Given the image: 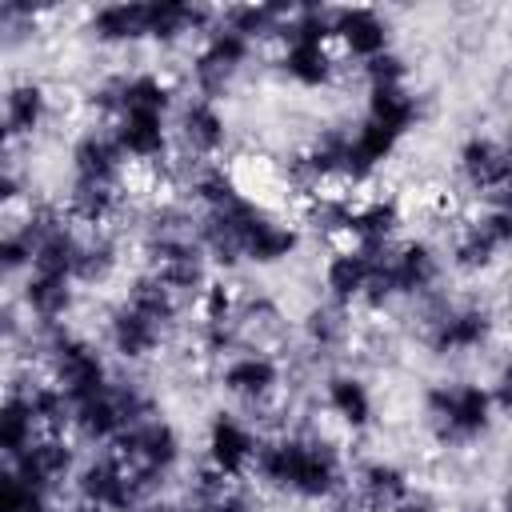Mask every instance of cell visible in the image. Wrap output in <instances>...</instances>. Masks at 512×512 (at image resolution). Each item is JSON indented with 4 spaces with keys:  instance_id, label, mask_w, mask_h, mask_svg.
Wrapping results in <instances>:
<instances>
[{
    "instance_id": "obj_27",
    "label": "cell",
    "mask_w": 512,
    "mask_h": 512,
    "mask_svg": "<svg viewBox=\"0 0 512 512\" xmlns=\"http://www.w3.org/2000/svg\"><path fill=\"white\" fill-rule=\"evenodd\" d=\"M0 120L8 124V132L20 136H36L48 120H52V96L40 80H16L0 92Z\"/></svg>"
},
{
    "instance_id": "obj_47",
    "label": "cell",
    "mask_w": 512,
    "mask_h": 512,
    "mask_svg": "<svg viewBox=\"0 0 512 512\" xmlns=\"http://www.w3.org/2000/svg\"><path fill=\"white\" fill-rule=\"evenodd\" d=\"M464 512H484V504H468V508H464Z\"/></svg>"
},
{
    "instance_id": "obj_15",
    "label": "cell",
    "mask_w": 512,
    "mask_h": 512,
    "mask_svg": "<svg viewBox=\"0 0 512 512\" xmlns=\"http://www.w3.org/2000/svg\"><path fill=\"white\" fill-rule=\"evenodd\" d=\"M72 492H76V504H88L100 512H136L148 500V492L136 484V476L112 452L76 464Z\"/></svg>"
},
{
    "instance_id": "obj_10",
    "label": "cell",
    "mask_w": 512,
    "mask_h": 512,
    "mask_svg": "<svg viewBox=\"0 0 512 512\" xmlns=\"http://www.w3.org/2000/svg\"><path fill=\"white\" fill-rule=\"evenodd\" d=\"M252 52H256V44H248L240 32H232L228 24L216 20V24L200 36V44H196V52H192V64H188V76H192L196 96L220 100V96L244 76Z\"/></svg>"
},
{
    "instance_id": "obj_3",
    "label": "cell",
    "mask_w": 512,
    "mask_h": 512,
    "mask_svg": "<svg viewBox=\"0 0 512 512\" xmlns=\"http://www.w3.org/2000/svg\"><path fill=\"white\" fill-rule=\"evenodd\" d=\"M176 324H180V300L156 276L140 272L128 284L124 300L108 312L104 340L120 360L140 364L164 348V340L176 332Z\"/></svg>"
},
{
    "instance_id": "obj_9",
    "label": "cell",
    "mask_w": 512,
    "mask_h": 512,
    "mask_svg": "<svg viewBox=\"0 0 512 512\" xmlns=\"http://www.w3.org/2000/svg\"><path fill=\"white\" fill-rule=\"evenodd\" d=\"M508 244H512V212H508V204H488L452 224L448 264L464 276H484L504 260Z\"/></svg>"
},
{
    "instance_id": "obj_48",
    "label": "cell",
    "mask_w": 512,
    "mask_h": 512,
    "mask_svg": "<svg viewBox=\"0 0 512 512\" xmlns=\"http://www.w3.org/2000/svg\"><path fill=\"white\" fill-rule=\"evenodd\" d=\"M136 512H148V508H136Z\"/></svg>"
},
{
    "instance_id": "obj_33",
    "label": "cell",
    "mask_w": 512,
    "mask_h": 512,
    "mask_svg": "<svg viewBox=\"0 0 512 512\" xmlns=\"http://www.w3.org/2000/svg\"><path fill=\"white\" fill-rule=\"evenodd\" d=\"M24 396L32 404V416L44 436H64L72 428V400L52 384V380H32L24 384Z\"/></svg>"
},
{
    "instance_id": "obj_39",
    "label": "cell",
    "mask_w": 512,
    "mask_h": 512,
    "mask_svg": "<svg viewBox=\"0 0 512 512\" xmlns=\"http://www.w3.org/2000/svg\"><path fill=\"white\" fill-rule=\"evenodd\" d=\"M208 512H260V500L252 496V488H244V484L236 480V484H228V488L208 504Z\"/></svg>"
},
{
    "instance_id": "obj_44",
    "label": "cell",
    "mask_w": 512,
    "mask_h": 512,
    "mask_svg": "<svg viewBox=\"0 0 512 512\" xmlns=\"http://www.w3.org/2000/svg\"><path fill=\"white\" fill-rule=\"evenodd\" d=\"M168 512H208V504H196V500H188V496H184V500H180L176 508H168Z\"/></svg>"
},
{
    "instance_id": "obj_46",
    "label": "cell",
    "mask_w": 512,
    "mask_h": 512,
    "mask_svg": "<svg viewBox=\"0 0 512 512\" xmlns=\"http://www.w3.org/2000/svg\"><path fill=\"white\" fill-rule=\"evenodd\" d=\"M72 512H100V508H88V504H76Z\"/></svg>"
},
{
    "instance_id": "obj_26",
    "label": "cell",
    "mask_w": 512,
    "mask_h": 512,
    "mask_svg": "<svg viewBox=\"0 0 512 512\" xmlns=\"http://www.w3.org/2000/svg\"><path fill=\"white\" fill-rule=\"evenodd\" d=\"M412 488V476H408V468L404 464H396V460H364L360 468H356V476H352V500H356V508L360 512H388L404 492Z\"/></svg>"
},
{
    "instance_id": "obj_11",
    "label": "cell",
    "mask_w": 512,
    "mask_h": 512,
    "mask_svg": "<svg viewBox=\"0 0 512 512\" xmlns=\"http://www.w3.org/2000/svg\"><path fill=\"white\" fill-rule=\"evenodd\" d=\"M496 336V316L484 304H436L424 320V348L432 356L484 352Z\"/></svg>"
},
{
    "instance_id": "obj_24",
    "label": "cell",
    "mask_w": 512,
    "mask_h": 512,
    "mask_svg": "<svg viewBox=\"0 0 512 512\" xmlns=\"http://www.w3.org/2000/svg\"><path fill=\"white\" fill-rule=\"evenodd\" d=\"M216 24V12L188 0H144V32L152 44H180L192 36H204Z\"/></svg>"
},
{
    "instance_id": "obj_22",
    "label": "cell",
    "mask_w": 512,
    "mask_h": 512,
    "mask_svg": "<svg viewBox=\"0 0 512 512\" xmlns=\"http://www.w3.org/2000/svg\"><path fill=\"white\" fill-rule=\"evenodd\" d=\"M320 396H324V412L340 428H348V432H368L372 428L376 396H372V384L360 372H348V368L328 372L324 384H320Z\"/></svg>"
},
{
    "instance_id": "obj_12",
    "label": "cell",
    "mask_w": 512,
    "mask_h": 512,
    "mask_svg": "<svg viewBox=\"0 0 512 512\" xmlns=\"http://www.w3.org/2000/svg\"><path fill=\"white\" fill-rule=\"evenodd\" d=\"M220 388L252 416L268 412L284 388V364L268 348H240L220 364Z\"/></svg>"
},
{
    "instance_id": "obj_25",
    "label": "cell",
    "mask_w": 512,
    "mask_h": 512,
    "mask_svg": "<svg viewBox=\"0 0 512 512\" xmlns=\"http://www.w3.org/2000/svg\"><path fill=\"white\" fill-rule=\"evenodd\" d=\"M20 304L24 312L48 332V328H64V320L72 316L76 308V284L68 276H56V272H36L28 268L24 284H20Z\"/></svg>"
},
{
    "instance_id": "obj_35",
    "label": "cell",
    "mask_w": 512,
    "mask_h": 512,
    "mask_svg": "<svg viewBox=\"0 0 512 512\" xmlns=\"http://www.w3.org/2000/svg\"><path fill=\"white\" fill-rule=\"evenodd\" d=\"M40 20H44V12L32 8V4H20V0L0 4V44H4V48H12V44H28V40L36 36Z\"/></svg>"
},
{
    "instance_id": "obj_42",
    "label": "cell",
    "mask_w": 512,
    "mask_h": 512,
    "mask_svg": "<svg viewBox=\"0 0 512 512\" xmlns=\"http://www.w3.org/2000/svg\"><path fill=\"white\" fill-rule=\"evenodd\" d=\"M16 336H20V312L8 300H0V344H8Z\"/></svg>"
},
{
    "instance_id": "obj_4",
    "label": "cell",
    "mask_w": 512,
    "mask_h": 512,
    "mask_svg": "<svg viewBox=\"0 0 512 512\" xmlns=\"http://www.w3.org/2000/svg\"><path fill=\"white\" fill-rule=\"evenodd\" d=\"M424 424L440 448H472L492 436L500 408L484 380H436L420 396Z\"/></svg>"
},
{
    "instance_id": "obj_38",
    "label": "cell",
    "mask_w": 512,
    "mask_h": 512,
    "mask_svg": "<svg viewBox=\"0 0 512 512\" xmlns=\"http://www.w3.org/2000/svg\"><path fill=\"white\" fill-rule=\"evenodd\" d=\"M28 264H32V252H28L24 236H20L16 228H12V232H0V280L24 272Z\"/></svg>"
},
{
    "instance_id": "obj_17",
    "label": "cell",
    "mask_w": 512,
    "mask_h": 512,
    "mask_svg": "<svg viewBox=\"0 0 512 512\" xmlns=\"http://www.w3.org/2000/svg\"><path fill=\"white\" fill-rule=\"evenodd\" d=\"M260 432L240 412H216L204 428V468L224 480H244L260 452Z\"/></svg>"
},
{
    "instance_id": "obj_20",
    "label": "cell",
    "mask_w": 512,
    "mask_h": 512,
    "mask_svg": "<svg viewBox=\"0 0 512 512\" xmlns=\"http://www.w3.org/2000/svg\"><path fill=\"white\" fill-rule=\"evenodd\" d=\"M400 228H404L400 200H392V196H360L352 204L344 240L352 248H364V252H384V248H392L400 240Z\"/></svg>"
},
{
    "instance_id": "obj_36",
    "label": "cell",
    "mask_w": 512,
    "mask_h": 512,
    "mask_svg": "<svg viewBox=\"0 0 512 512\" xmlns=\"http://www.w3.org/2000/svg\"><path fill=\"white\" fill-rule=\"evenodd\" d=\"M44 496L12 468V464H0V512H32Z\"/></svg>"
},
{
    "instance_id": "obj_14",
    "label": "cell",
    "mask_w": 512,
    "mask_h": 512,
    "mask_svg": "<svg viewBox=\"0 0 512 512\" xmlns=\"http://www.w3.org/2000/svg\"><path fill=\"white\" fill-rule=\"evenodd\" d=\"M456 180L480 200V208L508 204V148H504V140L492 132L464 136L456 148Z\"/></svg>"
},
{
    "instance_id": "obj_23",
    "label": "cell",
    "mask_w": 512,
    "mask_h": 512,
    "mask_svg": "<svg viewBox=\"0 0 512 512\" xmlns=\"http://www.w3.org/2000/svg\"><path fill=\"white\" fill-rule=\"evenodd\" d=\"M76 464L80 460H76V448L68 436H36L32 448H24V456L12 468L48 500L56 488H64L76 476Z\"/></svg>"
},
{
    "instance_id": "obj_34",
    "label": "cell",
    "mask_w": 512,
    "mask_h": 512,
    "mask_svg": "<svg viewBox=\"0 0 512 512\" xmlns=\"http://www.w3.org/2000/svg\"><path fill=\"white\" fill-rule=\"evenodd\" d=\"M120 268V244L108 232H88L76 256V284H108Z\"/></svg>"
},
{
    "instance_id": "obj_1",
    "label": "cell",
    "mask_w": 512,
    "mask_h": 512,
    "mask_svg": "<svg viewBox=\"0 0 512 512\" xmlns=\"http://www.w3.org/2000/svg\"><path fill=\"white\" fill-rule=\"evenodd\" d=\"M196 240L208 256V264L272 268V264H284L300 252L304 232H300V224H288L280 212H272L264 200H256L240 188L220 208L196 212Z\"/></svg>"
},
{
    "instance_id": "obj_41",
    "label": "cell",
    "mask_w": 512,
    "mask_h": 512,
    "mask_svg": "<svg viewBox=\"0 0 512 512\" xmlns=\"http://www.w3.org/2000/svg\"><path fill=\"white\" fill-rule=\"evenodd\" d=\"M388 512H440V500H436L428 488H416V484H412Z\"/></svg>"
},
{
    "instance_id": "obj_5",
    "label": "cell",
    "mask_w": 512,
    "mask_h": 512,
    "mask_svg": "<svg viewBox=\"0 0 512 512\" xmlns=\"http://www.w3.org/2000/svg\"><path fill=\"white\" fill-rule=\"evenodd\" d=\"M332 8L316 4H292L284 28H280V76L296 88L320 92L336 80L340 60L332 52V32H328Z\"/></svg>"
},
{
    "instance_id": "obj_18",
    "label": "cell",
    "mask_w": 512,
    "mask_h": 512,
    "mask_svg": "<svg viewBox=\"0 0 512 512\" xmlns=\"http://www.w3.org/2000/svg\"><path fill=\"white\" fill-rule=\"evenodd\" d=\"M328 32H332V44L356 60V64H368L384 52H392L396 36H392V20L380 12V8H368V4H352V8H332L328 16Z\"/></svg>"
},
{
    "instance_id": "obj_43",
    "label": "cell",
    "mask_w": 512,
    "mask_h": 512,
    "mask_svg": "<svg viewBox=\"0 0 512 512\" xmlns=\"http://www.w3.org/2000/svg\"><path fill=\"white\" fill-rule=\"evenodd\" d=\"M12 144H16V136L8 132V124L0 120V168L8 164V156H12Z\"/></svg>"
},
{
    "instance_id": "obj_8",
    "label": "cell",
    "mask_w": 512,
    "mask_h": 512,
    "mask_svg": "<svg viewBox=\"0 0 512 512\" xmlns=\"http://www.w3.org/2000/svg\"><path fill=\"white\" fill-rule=\"evenodd\" d=\"M44 364H48V380L72 400V408L100 396L112 384V368H108L104 352L92 340H84L76 332H64V328H48Z\"/></svg>"
},
{
    "instance_id": "obj_16",
    "label": "cell",
    "mask_w": 512,
    "mask_h": 512,
    "mask_svg": "<svg viewBox=\"0 0 512 512\" xmlns=\"http://www.w3.org/2000/svg\"><path fill=\"white\" fill-rule=\"evenodd\" d=\"M116 148L124 152L128 164H144V168H168L172 156V112L160 108H124L112 116L108 124Z\"/></svg>"
},
{
    "instance_id": "obj_2",
    "label": "cell",
    "mask_w": 512,
    "mask_h": 512,
    "mask_svg": "<svg viewBox=\"0 0 512 512\" xmlns=\"http://www.w3.org/2000/svg\"><path fill=\"white\" fill-rule=\"evenodd\" d=\"M248 476L260 488L304 500V504L336 500L348 480L340 448L316 432H280L272 440H260V452Z\"/></svg>"
},
{
    "instance_id": "obj_37",
    "label": "cell",
    "mask_w": 512,
    "mask_h": 512,
    "mask_svg": "<svg viewBox=\"0 0 512 512\" xmlns=\"http://www.w3.org/2000/svg\"><path fill=\"white\" fill-rule=\"evenodd\" d=\"M360 76H364L368 88H380V84H408V64H404V56L392 48V52H384V56L360 64Z\"/></svg>"
},
{
    "instance_id": "obj_21",
    "label": "cell",
    "mask_w": 512,
    "mask_h": 512,
    "mask_svg": "<svg viewBox=\"0 0 512 512\" xmlns=\"http://www.w3.org/2000/svg\"><path fill=\"white\" fill-rule=\"evenodd\" d=\"M372 276H376V252H364V248H336L328 260H324V300L336 304V308H348L352 304H364L368 300V288H372Z\"/></svg>"
},
{
    "instance_id": "obj_45",
    "label": "cell",
    "mask_w": 512,
    "mask_h": 512,
    "mask_svg": "<svg viewBox=\"0 0 512 512\" xmlns=\"http://www.w3.org/2000/svg\"><path fill=\"white\" fill-rule=\"evenodd\" d=\"M32 512H64V508H56V504H48V500H40Z\"/></svg>"
},
{
    "instance_id": "obj_31",
    "label": "cell",
    "mask_w": 512,
    "mask_h": 512,
    "mask_svg": "<svg viewBox=\"0 0 512 512\" xmlns=\"http://www.w3.org/2000/svg\"><path fill=\"white\" fill-rule=\"evenodd\" d=\"M300 336L308 344V352L316 356H336L340 348H348V336H352V320H348V308H336V304H312L304 312V324H300Z\"/></svg>"
},
{
    "instance_id": "obj_32",
    "label": "cell",
    "mask_w": 512,
    "mask_h": 512,
    "mask_svg": "<svg viewBox=\"0 0 512 512\" xmlns=\"http://www.w3.org/2000/svg\"><path fill=\"white\" fill-rule=\"evenodd\" d=\"M288 12H292V4H236V8H224L216 20L260 48L264 40H280Z\"/></svg>"
},
{
    "instance_id": "obj_29",
    "label": "cell",
    "mask_w": 512,
    "mask_h": 512,
    "mask_svg": "<svg viewBox=\"0 0 512 512\" xmlns=\"http://www.w3.org/2000/svg\"><path fill=\"white\" fill-rule=\"evenodd\" d=\"M36 436H40V424L32 416L24 388H12L8 396H0V464H16Z\"/></svg>"
},
{
    "instance_id": "obj_7",
    "label": "cell",
    "mask_w": 512,
    "mask_h": 512,
    "mask_svg": "<svg viewBox=\"0 0 512 512\" xmlns=\"http://www.w3.org/2000/svg\"><path fill=\"white\" fill-rule=\"evenodd\" d=\"M112 456L136 476V484L152 496L184 460V440L172 420L164 416H144L132 428H124L112 440Z\"/></svg>"
},
{
    "instance_id": "obj_40",
    "label": "cell",
    "mask_w": 512,
    "mask_h": 512,
    "mask_svg": "<svg viewBox=\"0 0 512 512\" xmlns=\"http://www.w3.org/2000/svg\"><path fill=\"white\" fill-rule=\"evenodd\" d=\"M24 196H28L24 176H20L12 164H4V168H0V212H4V208H12V204H20Z\"/></svg>"
},
{
    "instance_id": "obj_13",
    "label": "cell",
    "mask_w": 512,
    "mask_h": 512,
    "mask_svg": "<svg viewBox=\"0 0 512 512\" xmlns=\"http://www.w3.org/2000/svg\"><path fill=\"white\" fill-rule=\"evenodd\" d=\"M172 144L180 148L184 160L192 164H212L224 156L228 148V116L220 108V100H208V96H188L172 108Z\"/></svg>"
},
{
    "instance_id": "obj_19",
    "label": "cell",
    "mask_w": 512,
    "mask_h": 512,
    "mask_svg": "<svg viewBox=\"0 0 512 512\" xmlns=\"http://www.w3.org/2000/svg\"><path fill=\"white\" fill-rule=\"evenodd\" d=\"M124 152L108 128H84L68 148V172L76 188H124Z\"/></svg>"
},
{
    "instance_id": "obj_6",
    "label": "cell",
    "mask_w": 512,
    "mask_h": 512,
    "mask_svg": "<svg viewBox=\"0 0 512 512\" xmlns=\"http://www.w3.org/2000/svg\"><path fill=\"white\" fill-rule=\"evenodd\" d=\"M444 276V256L432 240H396L392 248L376 252V276L368 288V308H388L396 300H424L436 292Z\"/></svg>"
},
{
    "instance_id": "obj_28",
    "label": "cell",
    "mask_w": 512,
    "mask_h": 512,
    "mask_svg": "<svg viewBox=\"0 0 512 512\" xmlns=\"http://www.w3.org/2000/svg\"><path fill=\"white\" fill-rule=\"evenodd\" d=\"M84 32L104 48H124V44L148 40V32H144V0H116V4L92 8L84 16Z\"/></svg>"
},
{
    "instance_id": "obj_30",
    "label": "cell",
    "mask_w": 512,
    "mask_h": 512,
    "mask_svg": "<svg viewBox=\"0 0 512 512\" xmlns=\"http://www.w3.org/2000/svg\"><path fill=\"white\" fill-rule=\"evenodd\" d=\"M364 116L392 128L396 136H408L416 124H420V96L408 88V84H380V88H368V104H364Z\"/></svg>"
}]
</instances>
